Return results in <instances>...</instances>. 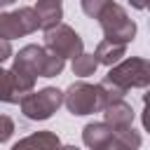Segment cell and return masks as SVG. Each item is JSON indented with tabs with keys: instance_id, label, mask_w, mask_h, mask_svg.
Returning <instances> with one entry per match:
<instances>
[{
	"instance_id": "1",
	"label": "cell",
	"mask_w": 150,
	"mask_h": 150,
	"mask_svg": "<svg viewBox=\"0 0 150 150\" xmlns=\"http://www.w3.org/2000/svg\"><path fill=\"white\" fill-rule=\"evenodd\" d=\"M103 80L110 87H115L120 94H127L129 89H145L150 84V63L143 56L122 59L120 63L110 66V70Z\"/></svg>"
},
{
	"instance_id": "2",
	"label": "cell",
	"mask_w": 150,
	"mask_h": 150,
	"mask_svg": "<svg viewBox=\"0 0 150 150\" xmlns=\"http://www.w3.org/2000/svg\"><path fill=\"white\" fill-rule=\"evenodd\" d=\"M14 63L21 66L23 70H28L35 80L38 77H56L61 75L66 61L56 54H52L49 49L40 47V45H26L19 49V54H14Z\"/></svg>"
},
{
	"instance_id": "3",
	"label": "cell",
	"mask_w": 150,
	"mask_h": 150,
	"mask_svg": "<svg viewBox=\"0 0 150 150\" xmlns=\"http://www.w3.org/2000/svg\"><path fill=\"white\" fill-rule=\"evenodd\" d=\"M61 105H63V91L56 89V87H45V89H38V91H28L19 101V108H21L23 117L33 120V122L49 120Z\"/></svg>"
},
{
	"instance_id": "4",
	"label": "cell",
	"mask_w": 150,
	"mask_h": 150,
	"mask_svg": "<svg viewBox=\"0 0 150 150\" xmlns=\"http://www.w3.org/2000/svg\"><path fill=\"white\" fill-rule=\"evenodd\" d=\"M96 21L101 23L103 38L110 40V42H122V45H127V42H131L134 35H136V23H134V19H129L127 9H124L122 5H117V2H110V5L101 12V16H98Z\"/></svg>"
},
{
	"instance_id": "5",
	"label": "cell",
	"mask_w": 150,
	"mask_h": 150,
	"mask_svg": "<svg viewBox=\"0 0 150 150\" xmlns=\"http://www.w3.org/2000/svg\"><path fill=\"white\" fill-rule=\"evenodd\" d=\"M63 105L68 108L70 115H91V112H101L105 108L96 84H89V82H73L66 91H63Z\"/></svg>"
},
{
	"instance_id": "6",
	"label": "cell",
	"mask_w": 150,
	"mask_h": 150,
	"mask_svg": "<svg viewBox=\"0 0 150 150\" xmlns=\"http://www.w3.org/2000/svg\"><path fill=\"white\" fill-rule=\"evenodd\" d=\"M45 49H49L52 54L66 61V59H77L84 52V42L75 33V28H70L68 23H59L45 30Z\"/></svg>"
},
{
	"instance_id": "7",
	"label": "cell",
	"mask_w": 150,
	"mask_h": 150,
	"mask_svg": "<svg viewBox=\"0 0 150 150\" xmlns=\"http://www.w3.org/2000/svg\"><path fill=\"white\" fill-rule=\"evenodd\" d=\"M40 28L35 9L33 7H19L14 12H0V38L2 40H14L30 35Z\"/></svg>"
},
{
	"instance_id": "8",
	"label": "cell",
	"mask_w": 150,
	"mask_h": 150,
	"mask_svg": "<svg viewBox=\"0 0 150 150\" xmlns=\"http://www.w3.org/2000/svg\"><path fill=\"white\" fill-rule=\"evenodd\" d=\"M101 112H103V122H105L110 129H124V127H131V124H134V120H136L134 108H131L124 98L108 103Z\"/></svg>"
},
{
	"instance_id": "9",
	"label": "cell",
	"mask_w": 150,
	"mask_h": 150,
	"mask_svg": "<svg viewBox=\"0 0 150 150\" xmlns=\"http://www.w3.org/2000/svg\"><path fill=\"white\" fill-rule=\"evenodd\" d=\"M33 9H35V16H38V23H40L42 30H49V28L59 26L61 19H63L61 0H38Z\"/></svg>"
},
{
	"instance_id": "10",
	"label": "cell",
	"mask_w": 150,
	"mask_h": 150,
	"mask_svg": "<svg viewBox=\"0 0 150 150\" xmlns=\"http://www.w3.org/2000/svg\"><path fill=\"white\" fill-rule=\"evenodd\" d=\"M61 141L54 131H35L12 145V150H59Z\"/></svg>"
},
{
	"instance_id": "11",
	"label": "cell",
	"mask_w": 150,
	"mask_h": 150,
	"mask_svg": "<svg viewBox=\"0 0 150 150\" xmlns=\"http://www.w3.org/2000/svg\"><path fill=\"white\" fill-rule=\"evenodd\" d=\"M141 143H143L141 131H136L134 127H124V129H112L110 141L101 150H138Z\"/></svg>"
},
{
	"instance_id": "12",
	"label": "cell",
	"mask_w": 150,
	"mask_h": 150,
	"mask_svg": "<svg viewBox=\"0 0 150 150\" xmlns=\"http://www.w3.org/2000/svg\"><path fill=\"white\" fill-rule=\"evenodd\" d=\"M112 136V129L105 124V122H89L84 129H82V143L91 150H101Z\"/></svg>"
},
{
	"instance_id": "13",
	"label": "cell",
	"mask_w": 150,
	"mask_h": 150,
	"mask_svg": "<svg viewBox=\"0 0 150 150\" xmlns=\"http://www.w3.org/2000/svg\"><path fill=\"white\" fill-rule=\"evenodd\" d=\"M127 54V45L122 42H110V40H101L94 49V59L96 63H103V66H115L124 59Z\"/></svg>"
},
{
	"instance_id": "14",
	"label": "cell",
	"mask_w": 150,
	"mask_h": 150,
	"mask_svg": "<svg viewBox=\"0 0 150 150\" xmlns=\"http://www.w3.org/2000/svg\"><path fill=\"white\" fill-rule=\"evenodd\" d=\"M73 75H77V77H89V75H94L96 73V68H98V63H96V59H94V54H87V52H82L77 59H73Z\"/></svg>"
},
{
	"instance_id": "15",
	"label": "cell",
	"mask_w": 150,
	"mask_h": 150,
	"mask_svg": "<svg viewBox=\"0 0 150 150\" xmlns=\"http://www.w3.org/2000/svg\"><path fill=\"white\" fill-rule=\"evenodd\" d=\"M19 101H21V96L14 89V82H12L9 70H5L0 66V103H19Z\"/></svg>"
},
{
	"instance_id": "16",
	"label": "cell",
	"mask_w": 150,
	"mask_h": 150,
	"mask_svg": "<svg viewBox=\"0 0 150 150\" xmlns=\"http://www.w3.org/2000/svg\"><path fill=\"white\" fill-rule=\"evenodd\" d=\"M110 2H112V0H80V7H82V12H84L89 19H98L101 12H103Z\"/></svg>"
},
{
	"instance_id": "17",
	"label": "cell",
	"mask_w": 150,
	"mask_h": 150,
	"mask_svg": "<svg viewBox=\"0 0 150 150\" xmlns=\"http://www.w3.org/2000/svg\"><path fill=\"white\" fill-rule=\"evenodd\" d=\"M14 134V120L9 115H0V143H7Z\"/></svg>"
},
{
	"instance_id": "18",
	"label": "cell",
	"mask_w": 150,
	"mask_h": 150,
	"mask_svg": "<svg viewBox=\"0 0 150 150\" xmlns=\"http://www.w3.org/2000/svg\"><path fill=\"white\" fill-rule=\"evenodd\" d=\"M12 56H14V52H12V42L0 38V66H2L7 59H12Z\"/></svg>"
},
{
	"instance_id": "19",
	"label": "cell",
	"mask_w": 150,
	"mask_h": 150,
	"mask_svg": "<svg viewBox=\"0 0 150 150\" xmlns=\"http://www.w3.org/2000/svg\"><path fill=\"white\" fill-rule=\"evenodd\" d=\"M131 2V7H136V9H145V5H148V0H129Z\"/></svg>"
},
{
	"instance_id": "20",
	"label": "cell",
	"mask_w": 150,
	"mask_h": 150,
	"mask_svg": "<svg viewBox=\"0 0 150 150\" xmlns=\"http://www.w3.org/2000/svg\"><path fill=\"white\" fill-rule=\"evenodd\" d=\"M12 2H16V0H0V9L7 7V5H12Z\"/></svg>"
},
{
	"instance_id": "21",
	"label": "cell",
	"mask_w": 150,
	"mask_h": 150,
	"mask_svg": "<svg viewBox=\"0 0 150 150\" xmlns=\"http://www.w3.org/2000/svg\"><path fill=\"white\" fill-rule=\"evenodd\" d=\"M59 150H80V148H75V145H61Z\"/></svg>"
},
{
	"instance_id": "22",
	"label": "cell",
	"mask_w": 150,
	"mask_h": 150,
	"mask_svg": "<svg viewBox=\"0 0 150 150\" xmlns=\"http://www.w3.org/2000/svg\"><path fill=\"white\" fill-rule=\"evenodd\" d=\"M0 12H2V9H0Z\"/></svg>"
}]
</instances>
